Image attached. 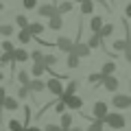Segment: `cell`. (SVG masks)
<instances>
[{"label":"cell","instance_id":"obj_1","mask_svg":"<svg viewBox=\"0 0 131 131\" xmlns=\"http://www.w3.org/2000/svg\"><path fill=\"white\" fill-rule=\"evenodd\" d=\"M105 125L112 127V129H122V127L127 125L125 116H122V112H109L107 118H105Z\"/></svg>","mask_w":131,"mask_h":131},{"label":"cell","instance_id":"obj_2","mask_svg":"<svg viewBox=\"0 0 131 131\" xmlns=\"http://www.w3.org/2000/svg\"><path fill=\"white\" fill-rule=\"evenodd\" d=\"M112 105H114V107H118V109L122 112V109L131 107V96H129V94H116V96H114V101H112Z\"/></svg>","mask_w":131,"mask_h":131},{"label":"cell","instance_id":"obj_3","mask_svg":"<svg viewBox=\"0 0 131 131\" xmlns=\"http://www.w3.org/2000/svg\"><path fill=\"white\" fill-rule=\"evenodd\" d=\"M46 85H48V92H50V94H55V96H63L66 88H61V81L57 79V77H55V79H50Z\"/></svg>","mask_w":131,"mask_h":131},{"label":"cell","instance_id":"obj_4","mask_svg":"<svg viewBox=\"0 0 131 131\" xmlns=\"http://www.w3.org/2000/svg\"><path fill=\"white\" fill-rule=\"evenodd\" d=\"M94 118H98V120H105L107 118V103H103V101H98V103H94Z\"/></svg>","mask_w":131,"mask_h":131},{"label":"cell","instance_id":"obj_5","mask_svg":"<svg viewBox=\"0 0 131 131\" xmlns=\"http://www.w3.org/2000/svg\"><path fill=\"white\" fill-rule=\"evenodd\" d=\"M61 98L66 101V105H68L70 109H81V107H83V101H81L79 96H74V94H70V96H68V94H63Z\"/></svg>","mask_w":131,"mask_h":131},{"label":"cell","instance_id":"obj_6","mask_svg":"<svg viewBox=\"0 0 131 131\" xmlns=\"http://www.w3.org/2000/svg\"><path fill=\"white\" fill-rule=\"evenodd\" d=\"M101 83H103V88L107 90V92H116V90H118V85H120V81H118L114 74H109V77H105V79L101 81Z\"/></svg>","mask_w":131,"mask_h":131},{"label":"cell","instance_id":"obj_7","mask_svg":"<svg viewBox=\"0 0 131 131\" xmlns=\"http://www.w3.org/2000/svg\"><path fill=\"white\" fill-rule=\"evenodd\" d=\"M57 48L63 50V52H70L72 48H74V42H72L70 37H59V39H57Z\"/></svg>","mask_w":131,"mask_h":131},{"label":"cell","instance_id":"obj_8","mask_svg":"<svg viewBox=\"0 0 131 131\" xmlns=\"http://www.w3.org/2000/svg\"><path fill=\"white\" fill-rule=\"evenodd\" d=\"M37 13L44 15V18H52V15L59 13V11H57L55 5H42V7H37Z\"/></svg>","mask_w":131,"mask_h":131},{"label":"cell","instance_id":"obj_9","mask_svg":"<svg viewBox=\"0 0 131 131\" xmlns=\"http://www.w3.org/2000/svg\"><path fill=\"white\" fill-rule=\"evenodd\" d=\"M50 22H48V28L50 31H59L61 26H63V20H61V13H55L52 18H48Z\"/></svg>","mask_w":131,"mask_h":131},{"label":"cell","instance_id":"obj_10","mask_svg":"<svg viewBox=\"0 0 131 131\" xmlns=\"http://www.w3.org/2000/svg\"><path fill=\"white\" fill-rule=\"evenodd\" d=\"M90 44H74V48H72L70 52H74V55H79V57H88L90 55Z\"/></svg>","mask_w":131,"mask_h":131},{"label":"cell","instance_id":"obj_11","mask_svg":"<svg viewBox=\"0 0 131 131\" xmlns=\"http://www.w3.org/2000/svg\"><path fill=\"white\" fill-rule=\"evenodd\" d=\"M103 26H105V22H103V18H101V15H94V18L90 20V31H92V33H98Z\"/></svg>","mask_w":131,"mask_h":131},{"label":"cell","instance_id":"obj_12","mask_svg":"<svg viewBox=\"0 0 131 131\" xmlns=\"http://www.w3.org/2000/svg\"><path fill=\"white\" fill-rule=\"evenodd\" d=\"M2 107L9 109V112H15V109L20 107V105H18V98H13V96H5V101H2Z\"/></svg>","mask_w":131,"mask_h":131},{"label":"cell","instance_id":"obj_13","mask_svg":"<svg viewBox=\"0 0 131 131\" xmlns=\"http://www.w3.org/2000/svg\"><path fill=\"white\" fill-rule=\"evenodd\" d=\"M26 59H31V55H28L24 48H15V50H13V61H15V63H18V61L22 63V61H26Z\"/></svg>","mask_w":131,"mask_h":131},{"label":"cell","instance_id":"obj_14","mask_svg":"<svg viewBox=\"0 0 131 131\" xmlns=\"http://www.w3.org/2000/svg\"><path fill=\"white\" fill-rule=\"evenodd\" d=\"M28 88H31V92H42V90H48V85L44 83V81H39L37 77H35V79H33L31 83H28Z\"/></svg>","mask_w":131,"mask_h":131},{"label":"cell","instance_id":"obj_15","mask_svg":"<svg viewBox=\"0 0 131 131\" xmlns=\"http://www.w3.org/2000/svg\"><path fill=\"white\" fill-rule=\"evenodd\" d=\"M129 44H131L129 39H116V42L112 44V46H114V52H125Z\"/></svg>","mask_w":131,"mask_h":131},{"label":"cell","instance_id":"obj_16","mask_svg":"<svg viewBox=\"0 0 131 131\" xmlns=\"http://www.w3.org/2000/svg\"><path fill=\"white\" fill-rule=\"evenodd\" d=\"M46 70H48V66H46V63H33V68H31V74H33V77H42Z\"/></svg>","mask_w":131,"mask_h":131},{"label":"cell","instance_id":"obj_17","mask_svg":"<svg viewBox=\"0 0 131 131\" xmlns=\"http://www.w3.org/2000/svg\"><path fill=\"white\" fill-rule=\"evenodd\" d=\"M18 39H20L22 44H28V42L33 39V33L28 31V28H20V33H18Z\"/></svg>","mask_w":131,"mask_h":131},{"label":"cell","instance_id":"obj_18","mask_svg":"<svg viewBox=\"0 0 131 131\" xmlns=\"http://www.w3.org/2000/svg\"><path fill=\"white\" fill-rule=\"evenodd\" d=\"M59 125L61 127H63V129L66 131H70V127H72V116H70V114H61V118H59Z\"/></svg>","mask_w":131,"mask_h":131},{"label":"cell","instance_id":"obj_19","mask_svg":"<svg viewBox=\"0 0 131 131\" xmlns=\"http://www.w3.org/2000/svg\"><path fill=\"white\" fill-rule=\"evenodd\" d=\"M28 31L33 33V37H37V35H42V33H44V24H39V22H31V24H28Z\"/></svg>","mask_w":131,"mask_h":131},{"label":"cell","instance_id":"obj_20","mask_svg":"<svg viewBox=\"0 0 131 131\" xmlns=\"http://www.w3.org/2000/svg\"><path fill=\"white\" fill-rule=\"evenodd\" d=\"M92 11H94V0H83V2H81V13L90 15Z\"/></svg>","mask_w":131,"mask_h":131},{"label":"cell","instance_id":"obj_21","mask_svg":"<svg viewBox=\"0 0 131 131\" xmlns=\"http://www.w3.org/2000/svg\"><path fill=\"white\" fill-rule=\"evenodd\" d=\"M114 72H116V63H114V61L103 63V70H101V74H103V77H109V74H114Z\"/></svg>","mask_w":131,"mask_h":131},{"label":"cell","instance_id":"obj_22","mask_svg":"<svg viewBox=\"0 0 131 131\" xmlns=\"http://www.w3.org/2000/svg\"><path fill=\"white\" fill-rule=\"evenodd\" d=\"M88 44H90L92 48H96V46H105V44H103V37H101V33H94L92 37L88 39Z\"/></svg>","mask_w":131,"mask_h":131},{"label":"cell","instance_id":"obj_23","mask_svg":"<svg viewBox=\"0 0 131 131\" xmlns=\"http://www.w3.org/2000/svg\"><path fill=\"white\" fill-rule=\"evenodd\" d=\"M18 81H20V85H28L31 83V74H28L26 70H20L18 72Z\"/></svg>","mask_w":131,"mask_h":131},{"label":"cell","instance_id":"obj_24","mask_svg":"<svg viewBox=\"0 0 131 131\" xmlns=\"http://www.w3.org/2000/svg\"><path fill=\"white\" fill-rule=\"evenodd\" d=\"M57 11H59L61 15H63V13H70V11H72V0H66V2H61V5L57 7Z\"/></svg>","mask_w":131,"mask_h":131},{"label":"cell","instance_id":"obj_25","mask_svg":"<svg viewBox=\"0 0 131 131\" xmlns=\"http://www.w3.org/2000/svg\"><path fill=\"white\" fill-rule=\"evenodd\" d=\"M79 59H81L79 55H74V52H68V61H66V63H68V68H77V66H79Z\"/></svg>","mask_w":131,"mask_h":131},{"label":"cell","instance_id":"obj_26","mask_svg":"<svg viewBox=\"0 0 131 131\" xmlns=\"http://www.w3.org/2000/svg\"><path fill=\"white\" fill-rule=\"evenodd\" d=\"M31 59H33V63H44L46 55H44L42 50H33V52H31Z\"/></svg>","mask_w":131,"mask_h":131},{"label":"cell","instance_id":"obj_27","mask_svg":"<svg viewBox=\"0 0 131 131\" xmlns=\"http://www.w3.org/2000/svg\"><path fill=\"white\" fill-rule=\"evenodd\" d=\"M103 125H105V120H94V122H90L88 125V131H103Z\"/></svg>","mask_w":131,"mask_h":131},{"label":"cell","instance_id":"obj_28","mask_svg":"<svg viewBox=\"0 0 131 131\" xmlns=\"http://www.w3.org/2000/svg\"><path fill=\"white\" fill-rule=\"evenodd\" d=\"M9 129H11V131H24L26 127H24L18 118H13V120H9Z\"/></svg>","mask_w":131,"mask_h":131},{"label":"cell","instance_id":"obj_29","mask_svg":"<svg viewBox=\"0 0 131 131\" xmlns=\"http://www.w3.org/2000/svg\"><path fill=\"white\" fill-rule=\"evenodd\" d=\"M98 33H101V37H103V39H105V37H109V35L114 33V24H105V26L101 28Z\"/></svg>","mask_w":131,"mask_h":131},{"label":"cell","instance_id":"obj_30","mask_svg":"<svg viewBox=\"0 0 131 131\" xmlns=\"http://www.w3.org/2000/svg\"><path fill=\"white\" fill-rule=\"evenodd\" d=\"M15 24H18L20 28H28V20H26V15H18V18H15Z\"/></svg>","mask_w":131,"mask_h":131},{"label":"cell","instance_id":"obj_31","mask_svg":"<svg viewBox=\"0 0 131 131\" xmlns=\"http://www.w3.org/2000/svg\"><path fill=\"white\" fill-rule=\"evenodd\" d=\"M0 33H2L5 37H9V35H13V26H11V24H2V26H0Z\"/></svg>","mask_w":131,"mask_h":131},{"label":"cell","instance_id":"obj_32","mask_svg":"<svg viewBox=\"0 0 131 131\" xmlns=\"http://www.w3.org/2000/svg\"><path fill=\"white\" fill-rule=\"evenodd\" d=\"M28 94H31V88H28V85H22V88L18 90V98H26Z\"/></svg>","mask_w":131,"mask_h":131},{"label":"cell","instance_id":"obj_33","mask_svg":"<svg viewBox=\"0 0 131 131\" xmlns=\"http://www.w3.org/2000/svg\"><path fill=\"white\" fill-rule=\"evenodd\" d=\"M74 92H77V81H70V83L66 85V92H63V94L70 96V94H74Z\"/></svg>","mask_w":131,"mask_h":131},{"label":"cell","instance_id":"obj_34","mask_svg":"<svg viewBox=\"0 0 131 131\" xmlns=\"http://www.w3.org/2000/svg\"><path fill=\"white\" fill-rule=\"evenodd\" d=\"M66 107H68V105H66V101H63V98H61L59 103L55 105V112H57V114H63V112H66Z\"/></svg>","mask_w":131,"mask_h":131},{"label":"cell","instance_id":"obj_35","mask_svg":"<svg viewBox=\"0 0 131 131\" xmlns=\"http://www.w3.org/2000/svg\"><path fill=\"white\" fill-rule=\"evenodd\" d=\"M2 50H5V52H13V50H15V46L9 42V39H5V42H2Z\"/></svg>","mask_w":131,"mask_h":131},{"label":"cell","instance_id":"obj_36","mask_svg":"<svg viewBox=\"0 0 131 131\" xmlns=\"http://www.w3.org/2000/svg\"><path fill=\"white\" fill-rule=\"evenodd\" d=\"M22 5H24V9H35L37 7V0H22Z\"/></svg>","mask_w":131,"mask_h":131},{"label":"cell","instance_id":"obj_37","mask_svg":"<svg viewBox=\"0 0 131 131\" xmlns=\"http://www.w3.org/2000/svg\"><path fill=\"white\" fill-rule=\"evenodd\" d=\"M103 79H105L103 74H90V77H88L90 83H98V81H103Z\"/></svg>","mask_w":131,"mask_h":131},{"label":"cell","instance_id":"obj_38","mask_svg":"<svg viewBox=\"0 0 131 131\" xmlns=\"http://www.w3.org/2000/svg\"><path fill=\"white\" fill-rule=\"evenodd\" d=\"M44 63H46V66H55V63H57V57H55V55H46Z\"/></svg>","mask_w":131,"mask_h":131},{"label":"cell","instance_id":"obj_39","mask_svg":"<svg viewBox=\"0 0 131 131\" xmlns=\"http://www.w3.org/2000/svg\"><path fill=\"white\" fill-rule=\"evenodd\" d=\"M44 131H66V129L61 125H46V129H44Z\"/></svg>","mask_w":131,"mask_h":131},{"label":"cell","instance_id":"obj_40","mask_svg":"<svg viewBox=\"0 0 131 131\" xmlns=\"http://www.w3.org/2000/svg\"><path fill=\"white\" fill-rule=\"evenodd\" d=\"M122 55H125V59H127V61H129V63H131V44H129V46H127V50L122 52Z\"/></svg>","mask_w":131,"mask_h":131},{"label":"cell","instance_id":"obj_41","mask_svg":"<svg viewBox=\"0 0 131 131\" xmlns=\"http://www.w3.org/2000/svg\"><path fill=\"white\" fill-rule=\"evenodd\" d=\"M24 120H31V109H28V107H24Z\"/></svg>","mask_w":131,"mask_h":131},{"label":"cell","instance_id":"obj_42","mask_svg":"<svg viewBox=\"0 0 131 131\" xmlns=\"http://www.w3.org/2000/svg\"><path fill=\"white\" fill-rule=\"evenodd\" d=\"M125 15H127V18H131V2L127 5V9H125Z\"/></svg>","mask_w":131,"mask_h":131},{"label":"cell","instance_id":"obj_43","mask_svg":"<svg viewBox=\"0 0 131 131\" xmlns=\"http://www.w3.org/2000/svg\"><path fill=\"white\" fill-rule=\"evenodd\" d=\"M24 131H42V129H39V127H26Z\"/></svg>","mask_w":131,"mask_h":131},{"label":"cell","instance_id":"obj_44","mask_svg":"<svg viewBox=\"0 0 131 131\" xmlns=\"http://www.w3.org/2000/svg\"><path fill=\"white\" fill-rule=\"evenodd\" d=\"M70 131H83V129H81V127H74V125H72V127H70Z\"/></svg>","mask_w":131,"mask_h":131},{"label":"cell","instance_id":"obj_45","mask_svg":"<svg viewBox=\"0 0 131 131\" xmlns=\"http://www.w3.org/2000/svg\"><path fill=\"white\" fill-rule=\"evenodd\" d=\"M127 39H129V42H131V33H129V37H127Z\"/></svg>","mask_w":131,"mask_h":131},{"label":"cell","instance_id":"obj_46","mask_svg":"<svg viewBox=\"0 0 131 131\" xmlns=\"http://www.w3.org/2000/svg\"><path fill=\"white\" fill-rule=\"evenodd\" d=\"M77 2H83V0H77Z\"/></svg>","mask_w":131,"mask_h":131}]
</instances>
